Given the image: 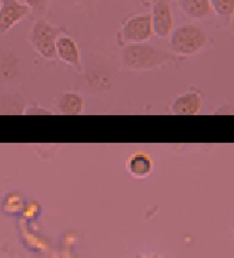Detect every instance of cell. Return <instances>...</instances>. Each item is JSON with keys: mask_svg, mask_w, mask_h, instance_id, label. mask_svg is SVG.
<instances>
[{"mask_svg": "<svg viewBox=\"0 0 234 258\" xmlns=\"http://www.w3.org/2000/svg\"><path fill=\"white\" fill-rule=\"evenodd\" d=\"M152 26L153 34L159 38L165 39L170 37L174 30V16L170 4L166 0H157L152 7Z\"/></svg>", "mask_w": 234, "mask_h": 258, "instance_id": "cell-6", "label": "cell"}, {"mask_svg": "<svg viewBox=\"0 0 234 258\" xmlns=\"http://www.w3.org/2000/svg\"><path fill=\"white\" fill-rule=\"evenodd\" d=\"M135 258H164V257H161V255H160V254H149V255L139 254V255H136V257H135Z\"/></svg>", "mask_w": 234, "mask_h": 258, "instance_id": "cell-18", "label": "cell"}, {"mask_svg": "<svg viewBox=\"0 0 234 258\" xmlns=\"http://www.w3.org/2000/svg\"><path fill=\"white\" fill-rule=\"evenodd\" d=\"M0 258H15V255L4 246H0Z\"/></svg>", "mask_w": 234, "mask_h": 258, "instance_id": "cell-17", "label": "cell"}, {"mask_svg": "<svg viewBox=\"0 0 234 258\" xmlns=\"http://www.w3.org/2000/svg\"><path fill=\"white\" fill-rule=\"evenodd\" d=\"M207 45H208L207 33L194 24L178 26L170 34V50L176 55H194L205 49Z\"/></svg>", "mask_w": 234, "mask_h": 258, "instance_id": "cell-3", "label": "cell"}, {"mask_svg": "<svg viewBox=\"0 0 234 258\" xmlns=\"http://www.w3.org/2000/svg\"><path fill=\"white\" fill-rule=\"evenodd\" d=\"M120 63L131 71H149L169 63H178V55L149 42L131 43L120 51Z\"/></svg>", "mask_w": 234, "mask_h": 258, "instance_id": "cell-1", "label": "cell"}, {"mask_svg": "<svg viewBox=\"0 0 234 258\" xmlns=\"http://www.w3.org/2000/svg\"><path fill=\"white\" fill-rule=\"evenodd\" d=\"M59 114L80 115L84 113L85 100L77 92H64L56 100Z\"/></svg>", "mask_w": 234, "mask_h": 258, "instance_id": "cell-9", "label": "cell"}, {"mask_svg": "<svg viewBox=\"0 0 234 258\" xmlns=\"http://www.w3.org/2000/svg\"><path fill=\"white\" fill-rule=\"evenodd\" d=\"M69 2L77 7H83V8H92L97 3V0H69Z\"/></svg>", "mask_w": 234, "mask_h": 258, "instance_id": "cell-16", "label": "cell"}, {"mask_svg": "<svg viewBox=\"0 0 234 258\" xmlns=\"http://www.w3.org/2000/svg\"><path fill=\"white\" fill-rule=\"evenodd\" d=\"M63 33H67L64 28L52 25L45 19H37L30 28L28 41L38 55L54 60L56 59V41Z\"/></svg>", "mask_w": 234, "mask_h": 258, "instance_id": "cell-2", "label": "cell"}, {"mask_svg": "<svg viewBox=\"0 0 234 258\" xmlns=\"http://www.w3.org/2000/svg\"><path fill=\"white\" fill-rule=\"evenodd\" d=\"M127 170L133 178L143 180L149 177L153 172L152 157L144 152H136L131 155L127 160Z\"/></svg>", "mask_w": 234, "mask_h": 258, "instance_id": "cell-10", "label": "cell"}, {"mask_svg": "<svg viewBox=\"0 0 234 258\" xmlns=\"http://www.w3.org/2000/svg\"><path fill=\"white\" fill-rule=\"evenodd\" d=\"M231 231H233V233H234V223L231 224Z\"/></svg>", "mask_w": 234, "mask_h": 258, "instance_id": "cell-20", "label": "cell"}, {"mask_svg": "<svg viewBox=\"0 0 234 258\" xmlns=\"http://www.w3.org/2000/svg\"><path fill=\"white\" fill-rule=\"evenodd\" d=\"M56 59H59L60 62L65 63V64H68L69 67L76 70L79 74L84 72L80 47L68 33L60 34L58 41H56Z\"/></svg>", "mask_w": 234, "mask_h": 258, "instance_id": "cell-7", "label": "cell"}, {"mask_svg": "<svg viewBox=\"0 0 234 258\" xmlns=\"http://www.w3.org/2000/svg\"><path fill=\"white\" fill-rule=\"evenodd\" d=\"M0 4H2V0H0Z\"/></svg>", "mask_w": 234, "mask_h": 258, "instance_id": "cell-21", "label": "cell"}, {"mask_svg": "<svg viewBox=\"0 0 234 258\" xmlns=\"http://www.w3.org/2000/svg\"><path fill=\"white\" fill-rule=\"evenodd\" d=\"M23 114H25V115H52L54 114V111L43 108V106H41V105H38V104H32V105H28V106H25V108H24Z\"/></svg>", "mask_w": 234, "mask_h": 258, "instance_id": "cell-15", "label": "cell"}, {"mask_svg": "<svg viewBox=\"0 0 234 258\" xmlns=\"http://www.w3.org/2000/svg\"><path fill=\"white\" fill-rule=\"evenodd\" d=\"M20 2L29 7L32 15L36 17L45 15L49 10L50 3H51V0H20Z\"/></svg>", "mask_w": 234, "mask_h": 258, "instance_id": "cell-14", "label": "cell"}, {"mask_svg": "<svg viewBox=\"0 0 234 258\" xmlns=\"http://www.w3.org/2000/svg\"><path fill=\"white\" fill-rule=\"evenodd\" d=\"M152 36L153 26L149 13H136L124 19L118 33V41L122 46L143 43L148 42Z\"/></svg>", "mask_w": 234, "mask_h": 258, "instance_id": "cell-4", "label": "cell"}, {"mask_svg": "<svg viewBox=\"0 0 234 258\" xmlns=\"http://www.w3.org/2000/svg\"><path fill=\"white\" fill-rule=\"evenodd\" d=\"M32 11L20 0H2L0 4V34H6L12 28L29 16Z\"/></svg>", "mask_w": 234, "mask_h": 258, "instance_id": "cell-5", "label": "cell"}, {"mask_svg": "<svg viewBox=\"0 0 234 258\" xmlns=\"http://www.w3.org/2000/svg\"><path fill=\"white\" fill-rule=\"evenodd\" d=\"M170 113L176 115H196L202 111V95L195 88L183 92L174 98Z\"/></svg>", "mask_w": 234, "mask_h": 258, "instance_id": "cell-8", "label": "cell"}, {"mask_svg": "<svg viewBox=\"0 0 234 258\" xmlns=\"http://www.w3.org/2000/svg\"><path fill=\"white\" fill-rule=\"evenodd\" d=\"M212 12L218 17L230 19L234 15V0H209Z\"/></svg>", "mask_w": 234, "mask_h": 258, "instance_id": "cell-13", "label": "cell"}, {"mask_svg": "<svg viewBox=\"0 0 234 258\" xmlns=\"http://www.w3.org/2000/svg\"><path fill=\"white\" fill-rule=\"evenodd\" d=\"M178 6L189 19L203 20L212 15L209 0H177Z\"/></svg>", "mask_w": 234, "mask_h": 258, "instance_id": "cell-11", "label": "cell"}, {"mask_svg": "<svg viewBox=\"0 0 234 258\" xmlns=\"http://www.w3.org/2000/svg\"><path fill=\"white\" fill-rule=\"evenodd\" d=\"M25 207V200L19 191H8L2 200V210L8 215L23 213Z\"/></svg>", "mask_w": 234, "mask_h": 258, "instance_id": "cell-12", "label": "cell"}, {"mask_svg": "<svg viewBox=\"0 0 234 258\" xmlns=\"http://www.w3.org/2000/svg\"><path fill=\"white\" fill-rule=\"evenodd\" d=\"M231 32L234 33V15L231 16Z\"/></svg>", "mask_w": 234, "mask_h": 258, "instance_id": "cell-19", "label": "cell"}]
</instances>
